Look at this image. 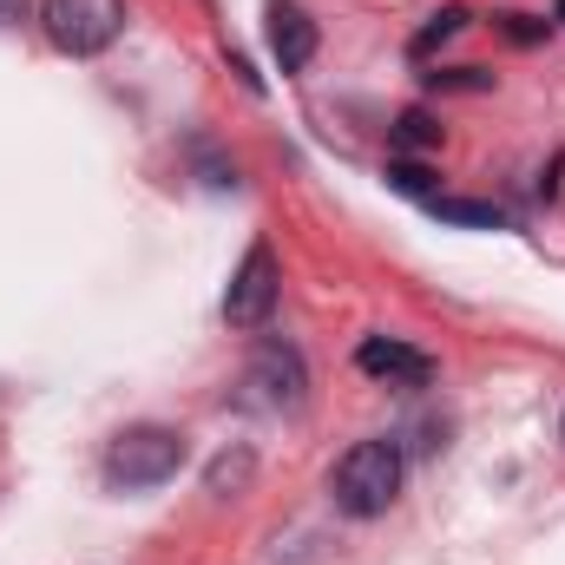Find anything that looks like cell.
I'll return each instance as SVG.
<instances>
[{
    "label": "cell",
    "mask_w": 565,
    "mask_h": 565,
    "mask_svg": "<svg viewBox=\"0 0 565 565\" xmlns=\"http://www.w3.org/2000/svg\"><path fill=\"white\" fill-rule=\"evenodd\" d=\"M329 493H335V507H342L349 520L388 513L395 493H402V447H395V440H355V447L335 460Z\"/></svg>",
    "instance_id": "6da1fadb"
},
{
    "label": "cell",
    "mask_w": 565,
    "mask_h": 565,
    "mask_svg": "<svg viewBox=\"0 0 565 565\" xmlns=\"http://www.w3.org/2000/svg\"><path fill=\"white\" fill-rule=\"evenodd\" d=\"M184 467V434L178 427H126L106 454L113 487H158Z\"/></svg>",
    "instance_id": "7a4b0ae2"
},
{
    "label": "cell",
    "mask_w": 565,
    "mask_h": 565,
    "mask_svg": "<svg viewBox=\"0 0 565 565\" xmlns=\"http://www.w3.org/2000/svg\"><path fill=\"white\" fill-rule=\"evenodd\" d=\"M40 20L60 53H106L126 26V0H46Z\"/></svg>",
    "instance_id": "3957f363"
},
{
    "label": "cell",
    "mask_w": 565,
    "mask_h": 565,
    "mask_svg": "<svg viewBox=\"0 0 565 565\" xmlns=\"http://www.w3.org/2000/svg\"><path fill=\"white\" fill-rule=\"evenodd\" d=\"M270 309H277V257L257 244V250L237 264L231 289H224V316H231V329H264Z\"/></svg>",
    "instance_id": "277c9868"
},
{
    "label": "cell",
    "mask_w": 565,
    "mask_h": 565,
    "mask_svg": "<svg viewBox=\"0 0 565 565\" xmlns=\"http://www.w3.org/2000/svg\"><path fill=\"white\" fill-rule=\"evenodd\" d=\"M355 369L375 375V382H395V388H427V382H434V362H427L422 349L388 342V335H369V342L355 349Z\"/></svg>",
    "instance_id": "5b68a950"
},
{
    "label": "cell",
    "mask_w": 565,
    "mask_h": 565,
    "mask_svg": "<svg viewBox=\"0 0 565 565\" xmlns=\"http://www.w3.org/2000/svg\"><path fill=\"white\" fill-rule=\"evenodd\" d=\"M270 53H277L282 73H302V66L316 60V20H309L302 7H289V0L270 7Z\"/></svg>",
    "instance_id": "8992f818"
},
{
    "label": "cell",
    "mask_w": 565,
    "mask_h": 565,
    "mask_svg": "<svg viewBox=\"0 0 565 565\" xmlns=\"http://www.w3.org/2000/svg\"><path fill=\"white\" fill-rule=\"evenodd\" d=\"M257 382L270 388L277 408H296V402H302V362H296V349H277V342H270V349L257 355Z\"/></svg>",
    "instance_id": "52a82bcc"
},
{
    "label": "cell",
    "mask_w": 565,
    "mask_h": 565,
    "mask_svg": "<svg viewBox=\"0 0 565 565\" xmlns=\"http://www.w3.org/2000/svg\"><path fill=\"white\" fill-rule=\"evenodd\" d=\"M427 211L440 224H460V231H507V211L500 204H473V198H427Z\"/></svg>",
    "instance_id": "ba28073f"
},
{
    "label": "cell",
    "mask_w": 565,
    "mask_h": 565,
    "mask_svg": "<svg viewBox=\"0 0 565 565\" xmlns=\"http://www.w3.org/2000/svg\"><path fill=\"white\" fill-rule=\"evenodd\" d=\"M250 473H257V460H250V454H224V460L211 467V493H237Z\"/></svg>",
    "instance_id": "9c48e42d"
},
{
    "label": "cell",
    "mask_w": 565,
    "mask_h": 565,
    "mask_svg": "<svg viewBox=\"0 0 565 565\" xmlns=\"http://www.w3.org/2000/svg\"><path fill=\"white\" fill-rule=\"evenodd\" d=\"M388 184H395V191H402V198H440V191H434V171H427V164H388Z\"/></svg>",
    "instance_id": "30bf717a"
},
{
    "label": "cell",
    "mask_w": 565,
    "mask_h": 565,
    "mask_svg": "<svg viewBox=\"0 0 565 565\" xmlns=\"http://www.w3.org/2000/svg\"><path fill=\"white\" fill-rule=\"evenodd\" d=\"M460 26H467V7H440V13H434V26H422L415 53H434V46H440V40H454Z\"/></svg>",
    "instance_id": "8fae6325"
},
{
    "label": "cell",
    "mask_w": 565,
    "mask_h": 565,
    "mask_svg": "<svg viewBox=\"0 0 565 565\" xmlns=\"http://www.w3.org/2000/svg\"><path fill=\"white\" fill-rule=\"evenodd\" d=\"M395 139L408 145V151H427V145H440V126H434L427 113H402V119H395Z\"/></svg>",
    "instance_id": "7c38bea8"
},
{
    "label": "cell",
    "mask_w": 565,
    "mask_h": 565,
    "mask_svg": "<svg viewBox=\"0 0 565 565\" xmlns=\"http://www.w3.org/2000/svg\"><path fill=\"white\" fill-rule=\"evenodd\" d=\"M434 86H454V93H487L493 86V73H480V66H454V73H427Z\"/></svg>",
    "instance_id": "4fadbf2b"
},
{
    "label": "cell",
    "mask_w": 565,
    "mask_h": 565,
    "mask_svg": "<svg viewBox=\"0 0 565 565\" xmlns=\"http://www.w3.org/2000/svg\"><path fill=\"white\" fill-rule=\"evenodd\" d=\"M507 33H513V40H526V46H533V40H540V33H546V26H533V20H526V13H507Z\"/></svg>",
    "instance_id": "5bb4252c"
},
{
    "label": "cell",
    "mask_w": 565,
    "mask_h": 565,
    "mask_svg": "<svg viewBox=\"0 0 565 565\" xmlns=\"http://www.w3.org/2000/svg\"><path fill=\"white\" fill-rule=\"evenodd\" d=\"M559 20H565V0H559Z\"/></svg>",
    "instance_id": "9a60e30c"
}]
</instances>
